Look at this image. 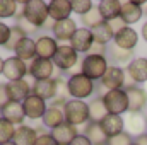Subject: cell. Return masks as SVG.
Here are the masks:
<instances>
[{
	"instance_id": "obj_18",
	"label": "cell",
	"mask_w": 147,
	"mask_h": 145,
	"mask_svg": "<svg viewBox=\"0 0 147 145\" xmlns=\"http://www.w3.org/2000/svg\"><path fill=\"white\" fill-rule=\"evenodd\" d=\"M125 91L128 96V113H142L144 109H147V92L144 91V87L134 85Z\"/></svg>"
},
{
	"instance_id": "obj_43",
	"label": "cell",
	"mask_w": 147,
	"mask_h": 145,
	"mask_svg": "<svg viewBox=\"0 0 147 145\" xmlns=\"http://www.w3.org/2000/svg\"><path fill=\"white\" fill-rule=\"evenodd\" d=\"M9 92H7V82H0V109L9 103Z\"/></svg>"
},
{
	"instance_id": "obj_37",
	"label": "cell",
	"mask_w": 147,
	"mask_h": 145,
	"mask_svg": "<svg viewBox=\"0 0 147 145\" xmlns=\"http://www.w3.org/2000/svg\"><path fill=\"white\" fill-rule=\"evenodd\" d=\"M24 38H26V34L14 24V26H12V31H10V38H9V41H7V44H5L3 48H5L7 51H12V53H14V48H16Z\"/></svg>"
},
{
	"instance_id": "obj_20",
	"label": "cell",
	"mask_w": 147,
	"mask_h": 145,
	"mask_svg": "<svg viewBox=\"0 0 147 145\" xmlns=\"http://www.w3.org/2000/svg\"><path fill=\"white\" fill-rule=\"evenodd\" d=\"M127 75L135 82V84H146L147 82V58L144 56H139V58H134L127 68H125Z\"/></svg>"
},
{
	"instance_id": "obj_11",
	"label": "cell",
	"mask_w": 147,
	"mask_h": 145,
	"mask_svg": "<svg viewBox=\"0 0 147 145\" xmlns=\"http://www.w3.org/2000/svg\"><path fill=\"white\" fill-rule=\"evenodd\" d=\"M77 29H79L77 21L70 17V19H65V21L55 22L53 29H51V36L58 41V44H69Z\"/></svg>"
},
{
	"instance_id": "obj_50",
	"label": "cell",
	"mask_w": 147,
	"mask_h": 145,
	"mask_svg": "<svg viewBox=\"0 0 147 145\" xmlns=\"http://www.w3.org/2000/svg\"><path fill=\"white\" fill-rule=\"evenodd\" d=\"M144 91H146V92H147V82H146V84H144Z\"/></svg>"
},
{
	"instance_id": "obj_26",
	"label": "cell",
	"mask_w": 147,
	"mask_h": 145,
	"mask_svg": "<svg viewBox=\"0 0 147 145\" xmlns=\"http://www.w3.org/2000/svg\"><path fill=\"white\" fill-rule=\"evenodd\" d=\"M106 58H108V62L113 63L115 67H121V68H123V65H128V63L134 60V51H130V50H121V48L111 44V46H108Z\"/></svg>"
},
{
	"instance_id": "obj_52",
	"label": "cell",
	"mask_w": 147,
	"mask_h": 145,
	"mask_svg": "<svg viewBox=\"0 0 147 145\" xmlns=\"http://www.w3.org/2000/svg\"><path fill=\"white\" fill-rule=\"evenodd\" d=\"M132 145H140V144H137V142H134V144H132Z\"/></svg>"
},
{
	"instance_id": "obj_1",
	"label": "cell",
	"mask_w": 147,
	"mask_h": 145,
	"mask_svg": "<svg viewBox=\"0 0 147 145\" xmlns=\"http://www.w3.org/2000/svg\"><path fill=\"white\" fill-rule=\"evenodd\" d=\"M67 85H69L70 99H79V101H86L92 97L96 91V82L86 77L84 73H75L67 77Z\"/></svg>"
},
{
	"instance_id": "obj_17",
	"label": "cell",
	"mask_w": 147,
	"mask_h": 145,
	"mask_svg": "<svg viewBox=\"0 0 147 145\" xmlns=\"http://www.w3.org/2000/svg\"><path fill=\"white\" fill-rule=\"evenodd\" d=\"M139 43V33L132 28V26H125L123 29H120L115 38H113V44L121 48V50H130L134 51V48Z\"/></svg>"
},
{
	"instance_id": "obj_25",
	"label": "cell",
	"mask_w": 147,
	"mask_h": 145,
	"mask_svg": "<svg viewBox=\"0 0 147 145\" xmlns=\"http://www.w3.org/2000/svg\"><path fill=\"white\" fill-rule=\"evenodd\" d=\"M38 132L33 125H21V126H16V133H14V138L12 142L16 145H34L38 140Z\"/></svg>"
},
{
	"instance_id": "obj_51",
	"label": "cell",
	"mask_w": 147,
	"mask_h": 145,
	"mask_svg": "<svg viewBox=\"0 0 147 145\" xmlns=\"http://www.w3.org/2000/svg\"><path fill=\"white\" fill-rule=\"evenodd\" d=\"M144 14H146V15H147V3H146V10H144Z\"/></svg>"
},
{
	"instance_id": "obj_30",
	"label": "cell",
	"mask_w": 147,
	"mask_h": 145,
	"mask_svg": "<svg viewBox=\"0 0 147 145\" xmlns=\"http://www.w3.org/2000/svg\"><path fill=\"white\" fill-rule=\"evenodd\" d=\"M82 135H86L92 145H106V142H108V137H106V133L103 132L101 123L89 121V123L84 126Z\"/></svg>"
},
{
	"instance_id": "obj_53",
	"label": "cell",
	"mask_w": 147,
	"mask_h": 145,
	"mask_svg": "<svg viewBox=\"0 0 147 145\" xmlns=\"http://www.w3.org/2000/svg\"><path fill=\"white\" fill-rule=\"evenodd\" d=\"M146 121H147V113H146Z\"/></svg>"
},
{
	"instance_id": "obj_10",
	"label": "cell",
	"mask_w": 147,
	"mask_h": 145,
	"mask_svg": "<svg viewBox=\"0 0 147 145\" xmlns=\"http://www.w3.org/2000/svg\"><path fill=\"white\" fill-rule=\"evenodd\" d=\"M21 104H22V109H24L26 119H29V121H41L43 114L48 109V103L43 101L41 97L34 96V94H31L29 97H26Z\"/></svg>"
},
{
	"instance_id": "obj_6",
	"label": "cell",
	"mask_w": 147,
	"mask_h": 145,
	"mask_svg": "<svg viewBox=\"0 0 147 145\" xmlns=\"http://www.w3.org/2000/svg\"><path fill=\"white\" fill-rule=\"evenodd\" d=\"M103 103L106 106L108 114H118V116H121L123 113H128V96H127L125 89L106 91L103 94Z\"/></svg>"
},
{
	"instance_id": "obj_8",
	"label": "cell",
	"mask_w": 147,
	"mask_h": 145,
	"mask_svg": "<svg viewBox=\"0 0 147 145\" xmlns=\"http://www.w3.org/2000/svg\"><path fill=\"white\" fill-rule=\"evenodd\" d=\"M33 79L28 75L22 80H14V82H7V92H9V99L14 103H22L26 97H29L33 94Z\"/></svg>"
},
{
	"instance_id": "obj_4",
	"label": "cell",
	"mask_w": 147,
	"mask_h": 145,
	"mask_svg": "<svg viewBox=\"0 0 147 145\" xmlns=\"http://www.w3.org/2000/svg\"><path fill=\"white\" fill-rule=\"evenodd\" d=\"M80 63H82V73L94 82L101 80L110 67V62L105 55H86Z\"/></svg>"
},
{
	"instance_id": "obj_13",
	"label": "cell",
	"mask_w": 147,
	"mask_h": 145,
	"mask_svg": "<svg viewBox=\"0 0 147 145\" xmlns=\"http://www.w3.org/2000/svg\"><path fill=\"white\" fill-rule=\"evenodd\" d=\"M70 46H72L74 50L79 53V55H87L89 51H91V48H92V44H94V36H92V31L91 29H87V28H79L77 31H75V34L72 36L70 39V43H69Z\"/></svg>"
},
{
	"instance_id": "obj_34",
	"label": "cell",
	"mask_w": 147,
	"mask_h": 145,
	"mask_svg": "<svg viewBox=\"0 0 147 145\" xmlns=\"http://www.w3.org/2000/svg\"><path fill=\"white\" fill-rule=\"evenodd\" d=\"M101 22H105V21H103L101 14H99V10H98V5H94L86 15L80 17V24H82V28H87V29H92V28L99 26Z\"/></svg>"
},
{
	"instance_id": "obj_3",
	"label": "cell",
	"mask_w": 147,
	"mask_h": 145,
	"mask_svg": "<svg viewBox=\"0 0 147 145\" xmlns=\"http://www.w3.org/2000/svg\"><path fill=\"white\" fill-rule=\"evenodd\" d=\"M65 121L74 126H86L89 123V104L86 101L79 99H69L67 104L63 106Z\"/></svg>"
},
{
	"instance_id": "obj_31",
	"label": "cell",
	"mask_w": 147,
	"mask_h": 145,
	"mask_svg": "<svg viewBox=\"0 0 147 145\" xmlns=\"http://www.w3.org/2000/svg\"><path fill=\"white\" fill-rule=\"evenodd\" d=\"M87 104H89V121L101 123V121L108 116L106 106H105V103H103V96H94Z\"/></svg>"
},
{
	"instance_id": "obj_44",
	"label": "cell",
	"mask_w": 147,
	"mask_h": 145,
	"mask_svg": "<svg viewBox=\"0 0 147 145\" xmlns=\"http://www.w3.org/2000/svg\"><path fill=\"white\" fill-rule=\"evenodd\" d=\"M108 24H110L111 31H113V33H115V34H116V33H118V31H120V29H123V28H125V26H127V24H125V22H123V21H121V19H120V17H118V19H113V21H110V22H108Z\"/></svg>"
},
{
	"instance_id": "obj_12",
	"label": "cell",
	"mask_w": 147,
	"mask_h": 145,
	"mask_svg": "<svg viewBox=\"0 0 147 145\" xmlns=\"http://www.w3.org/2000/svg\"><path fill=\"white\" fill-rule=\"evenodd\" d=\"M55 65L51 60H43V58H34L29 63V77L33 80H46L55 77Z\"/></svg>"
},
{
	"instance_id": "obj_2",
	"label": "cell",
	"mask_w": 147,
	"mask_h": 145,
	"mask_svg": "<svg viewBox=\"0 0 147 145\" xmlns=\"http://www.w3.org/2000/svg\"><path fill=\"white\" fill-rule=\"evenodd\" d=\"M19 15H22L28 22L36 26L38 29H43V26L50 21L48 2H43V0H26L24 7H22V14H19Z\"/></svg>"
},
{
	"instance_id": "obj_16",
	"label": "cell",
	"mask_w": 147,
	"mask_h": 145,
	"mask_svg": "<svg viewBox=\"0 0 147 145\" xmlns=\"http://www.w3.org/2000/svg\"><path fill=\"white\" fill-rule=\"evenodd\" d=\"M48 14L53 22H60L72 17V0H51L48 2Z\"/></svg>"
},
{
	"instance_id": "obj_39",
	"label": "cell",
	"mask_w": 147,
	"mask_h": 145,
	"mask_svg": "<svg viewBox=\"0 0 147 145\" xmlns=\"http://www.w3.org/2000/svg\"><path fill=\"white\" fill-rule=\"evenodd\" d=\"M57 79V96L55 97H58V99H63V101H69L70 99V96H69V85H67V79L65 77H55ZM53 97V99H55Z\"/></svg>"
},
{
	"instance_id": "obj_49",
	"label": "cell",
	"mask_w": 147,
	"mask_h": 145,
	"mask_svg": "<svg viewBox=\"0 0 147 145\" xmlns=\"http://www.w3.org/2000/svg\"><path fill=\"white\" fill-rule=\"evenodd\" d=\"M3 145H16L14 142H7V144H3Z\"/></svg>"
},
{
	"instance_id": "obj_19",
	"label": "cell",
	"mask_w": 147,
	"mask_h": 145,
	"mask_svg": "<svg viewBox=\"0 0 147 145\" xmlns=\"http://www.w3.org/2000/svg\"><path fill=\"white\" fill-rule=\"evenodd\" d=\"M0 118L7 119V121L12 123L14 126H21V125H24V121H26V114H24L22 104H21V103L9 101L3 108L0 109Z\"/></svg>"
},
{
	"instance_id": "obj_40",
	"label": "cell",
	"mask_w": 147,
	"mask_h": 145,
	"mask_svg": "<svg viewBox=\"0 0 147 145\" xmlns=\"http://www.w3.org/2000/svg\"><path fill=\"white\" fill-rule=\"evenodd\" d=\"M134 142H135V140H134V137H132L130 133L121 132L120 135H115V137L108 138L106 145H132Z\"/></svg>"
},
{
	"instance_id": "obj_36",
	"label": "cell",
	"mask_w": 147,
	"mask_h": 145,
	"mask_svg": "<svg viewBox=\"0 0 147 145\" xmlns=\"http://www.w3.org/2000/svg\"><path fill=\"white\" fill-rule=\"evenodd\" d=\"M16 26H17L28 38H33V36H36V34L41 33V29H38L36 26H33L31 22H28L22 15H17V17H16Z\"/></svg>"
},
{
	"instance_id": "obj_45",
	"label": "cell",
	"mask_w": 147,
	"mask_h": 145,
	"mask_svg": "<svg viewBox=\"0 0 147 145\" xmlns=\"http://www.w3.org/2000/svg\"><path fill=\"white\" fill-rule=\"evenodd\" d=\"M106 51H108V46H103V44H92V48H91V51L87 53V55H105L106 56Z\"/></svg>"
},
{
	"instance_id": "obj_24",
	"label": "cell",
	"mask_w": 147,
	"mask_h": 145,
	"mask_svg": "<svg viewBox=\"0 0 147 145\" xmlns=\"http://www.w3.org/2000/svg\"><path fill=\"white\" fill-rule=\"evenodd\" d=\"M50 133H51V137L57 140V144H58V145H70V142H72L74 138L80 133V132H79V128H77V126L69 125V123L65 121V123H62L60 126L53 128Z\"/></svg>"
},
{
	"instance_id": "obj_7",
	"label": "cell",
	"mask_w": 147,
	"mask_h": 145,
	"mask_svg": "<svg viewBox=\"0 0 147 145\" xmlns=\"http://www.w3.org/2000/svg\"><path fill=\"white\" fill-rule=\"evenodd\" d=\"M2 75L7 79V82L22 80V79H26L29 75V63L19 60L14 55H10L3 62V72H2Z\"/></svg>"
},
{
	"instance_id": "obj_41",
	"label": "cell",
	"mask_w": 147,
	"mask_h": 145,
	"mask_svg": "<svg viewBox=\"0 0 147 145\" xmlns=\"http://www.w3.org/2000/svg\"><path fill=\"white\" fill-rule=\"evenodd\" d=\"M10 31H12V26L5 24V22H0V46H5L9 38H10Z\"/></svg>"
},
{
	"instance_id": "obj_5",
	"label": "cell",
	"mask_w": 147,
	"mask_h": 145,
	"mask_svg": "<svg viewBox=\"0 0 147 145\" xmlns=\"http://www.w3.org/2000/svg\"><path fill=\"white\" fill-rule=\"evenodd\" d=\"M51 62H53L57 70L69 73L74 67L79 65L80 58H79V53L74 50L70 44H58V50H57V53H55Z\"/></svg>"
},
{
	"instance_id": "obj_14",
	"label": "cell",
	"mask_w": 147,
	"mask_h": 145,
	"mask_svg": "<svg viewBox=\"0 0 147 145\" xmlns=\"http://www.w3.org/2000/svg\"><path fill=\"white\" fill-rule=\"evenodd\" d=\"M58 50V41L51 34H39L36 38V56L43 60H53Z\"/></svg>"
},
{
	"instance_id": "obj_29",
	"label": "cell",
	"mask_w": 147,
	"mask_h": 145,
	"mask_svg": "<svg viewBox=\"0 0 147 145\" xmlns=\"http://www.w3.org/2000/svg\"><path fill=\"white\" fill-rule=\"evenodd\" d=\"M62 123H65V114H63V109L62 108H53V106H48L46 113L43 114L41 118V125L46 128V130H53L57 126H60Z\"/></svg>"
},
{
	"instance_id": "obj_46",
	"label": "cell",
	"mask_w": 147,
	"mask_h": 145,
	"mask_svg": "<svg viewBox=\"0 0 147 145\" xmlns=\"http://www.w3.org/2000/svg\"><path fill=\"white\" fill-rule=\"evenodd\" d=\"M70 145H92V144L89 142V138H87L86 135L79 133V135H77V137L72 140V142H70Z\"/></svg>"
},
{
	"instance_id": "obj_42",
	"label": "cell",
	"mask_w": 147,
	"mask_h": 145,
	"mask_svg": "<svg viewBox=\"0 0 147 145\" xmlns=\"http://www.w3.org/2000/svg\"><path fill=\"white\" fill-rule=\"evenodd\" d=\"M34 145H58V144H57V140L51 137V133L46 132V133H43V135L38 137V140H36Z\"/></svg>"
},
{
	"instance_id": "obj_22",
	"label": "cell",
	"mask_w": 147,
	"mask_h": 145,
	"mask_svg": "<svg viewBox=\"0 0 147 145\" xmlns=\"http://www.w3.org/2000/svg\"><path fill=\"white\" fill-rule=\"evenodd\" d=\"M125 128L127 133H130L132 137H142L147 133V121L146 114L142 113H128L127 119H125Z\"/></svg>"
},
{
	"instance_id": "obj_23",
	"label": "cell",
	"mask_w": 147,
	"mask_h": 145,
	"mask_svg": "<svg viewBox=\"0 0 147 145\" xmlns=\"http://www.w3.org/2000/svg\"><path fill=\"white\" fill-rule=\"evenodd\" d=\"M14 56H17L19 60H22L26 63H31L36 58V39L26 36L14 48Z\"/></svg>"
},
{
	"instance_id": "obj_38",
	"label": "cell",
	"mask_w": 147,
	"mask_h": 145,
	"mask_svg": "<svg viewBox=\"0 0 147 145\" xmlns=\"http://www.w3.org/2000/svg\"><path fill=\"white\" fill-rule=\"evenodd\" d=\"M92 7H94V3L91 0H72V12L77 14L79 17L86 15Z\"/></svg>"
},
{
	"instance_id": "obj_48",
	"label": "cell",
	"mask_w": 147,
	"mask_h": 145,
	"mask_svg": "<svg viewBox=\"0 0 147 145\" xmlns=\"http://www.w3.org/2000/svg\"><path fill=\"white\" fill-rule=\"evenodd\" d=\"M3 62H5V58L0 56V75H2V72H3Z\"/></svg>"
},
{
	"instance_id": "obj_35",
	"label": "cell",
	"mask_w": 147,
	"mask_h": 145,
	"mask_svg": "<svg viewBox=\"0 0 147 145\" xmlns=\"http://www.w3.org/2000/svg\"><path fill=\"white\" fill-rule=\"evenodd\" d=\"M14 133H16V126L12 123H9L7 119L0 118V145L7 144V142H12Z\"/></svg>"
},
{
	"instance_id": "obj_47",
	"label": "cell",
	"mask_w": 147,
	"mask_h": 145,
	"mask_svg": "<svg viewBox=\"0 0 147 145\" xmlns=\"http://www.w3.org/2000/svg\"><path fill=\"white\" fill-rule=\"evenodd\" d=\"M140 34H142V39L147 43V22L142 24V29H140Z\"/></svg>"
},
{
	"instance_id": "obj_15",
	"label": "cell",
	"mask_w": 147,
	"mask_h": 145,
	"mask_svg": "<svg viewBox=\"0 0 147 145\" xmlns=\"http://www.w3.org/2000/svg\"><path fill=\"white\" fill-rule=\"evenodd\" d=\"M144 2H121V12H120V19L127 24L132 26L135 22H139L144 15V9H142Z\"/></svg>"
},
{
	"instance_id": "obj_21",
	"label": "cell",
	"mask_w": 147,
	"mask_h": 145,
	"mask_svg": "<svg viewBox=\"0 0 147 145\" xmlns=\"http://www.w3.org/2000/svg\"><path fill=\"white\" fill-rule=\"evenodd\" d=\"M33 94L41 97L43 101L50 103L57 96V79H46V80H34L33 82Z\"/></svg>"
},
{
	"instance_id": "obj_54",
	"label": "cell",
	"mask_w": 147,
	"mask_h": 145,
	"mask_svg": "<svg viewBox=\"0 0 147 145\" xmlns=\"http://www.w3.org/2000/svg\"><path fill=\"white\" fill-rule=\"evenodd\" d=\"M146 138H147V133H146Z\"/></svg>"
},
{
	"instance_id": "obj_33",
	"label": "cell",
	"mask_w": 147,
	"mask_h": 145,
	"mask_svg": "<svg viewBox=\"0 0 147 145\" xmlns=\"http://www.w3.org/2000/svg\"><path fill=\"white\" fill-rule=\"evenodd\" d=\"M91 31H92V36H94V43H96V44L108 46L111 41H113V38H115V33L111 31L110 24H108L106 21H105V22H101L99 26L92 28Z\"/></svg>"
},
{
	"instance_id": "obj_9",
	"label": "cell",
	"mask_w": 147,
	"mask_h": 145,
	"mask_svg": "<svg viewBox=\"0 0 147 145\" xmlns=\"http://www.w3.org/2000/svg\"><path fill=\"white\" fill-rule=\"evenodd\" d=\"M125 80H127V72L121 67H115L110 65L106 73L103 75V79L99 80L101 87L106 91H118L125 87Z\"/></svg>"
},
{
	"instance_id": "obj_32",
	"label": "cell",
	"mask_w": 147,
	"mask_h": 145,
	"mask_svg": "<svg viewBox=\"0 0 147 145\" xmlns=\"http://www.w3.org/2000/svg\"><path fill=\"white\" fill-rule=\"evenodd\" d=\"M24 2L16 0H0V19H16L19 14H22Z\"/></svg>"
},
{
	"instance_id": "obj_27",
	"label": "cell",
	"mask_w": 147,
	"mask_h": 145,
	"mask_svg": "<svg viewBox=\"0 0 147 145\" xmlns=\"http://www.w3.org/2000/svg\"><path fill=\"white\" fill-rule=\"evenodd\" d=\"M101 128L106 133V137L111 138L115 135H120L121 132H125V119L118 114H108L103 121H101Z\"/></svg>"
},
{
	"instance_id": "obj_28",
	"label": "cell",
	"mask_w": 147,
	"mask_h": 145,
	"mask_svg": "<svg viewBox=\"0 0 147 145\" xmlns=\"http://www.w3.org/2000/svg\"><path fill=\"white\" fill-rule=\"evenodd\" d=\"M96 5H98V10H99L103 21L110 22L113 19H118V17H120L121 2H118V0H101V2H98Z\"/></svg>"
}]
</instances>
